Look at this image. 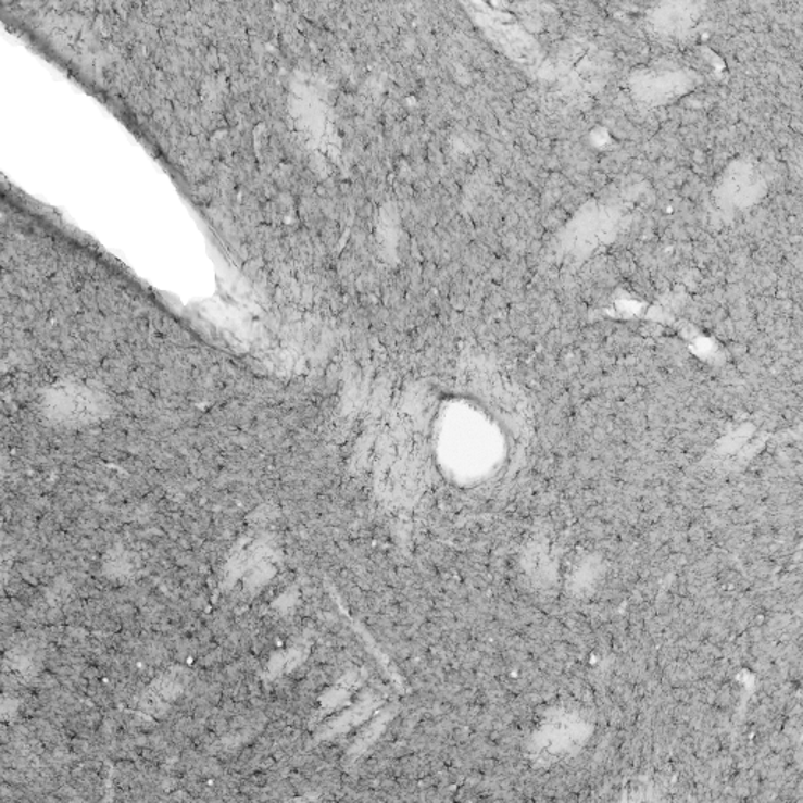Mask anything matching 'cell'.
<instances>
[{
  "label": "cell",
  "instance_id": "6da1fadb",
  "mask_svg": "<svg viewBox=\"0 0 803 803\" xmlns=\"http://www.w3.org/2000/svg\"><path fill=\"white\" fill-rule=\"evenodd\" d=\"M49 415L62 421H84L101 413V402L93 392L87 389L62 388L52 389L46 399Z\"/></svg>",
  "mask_w": 803,
  "mask_h": 803
}]
</instances>
